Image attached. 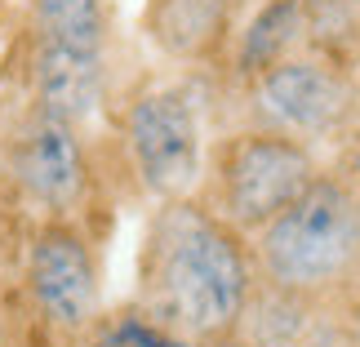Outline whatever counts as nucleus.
I'll return each instance as SVG.
<instances>
[{
    "label": "nucleus",
    "instance_id": "f257e3e1",
    "mask_svg": "<svg viewBox=\"0 0 360 347\" xmlns=\"http://www.w3.org/2000/svg\"><path fill=\"white\" fill-rule=\"evenodd\" d=\"M143 294L160 325L196 347L236 334L258 294L254 245L196 196L160 201L143 249Z\"/></svg>",
    "mask_w": 360,
    "mask_h": 347
},
{
    "label": "nucleus",
    "instance_id": "f03ea898",
    "mask_svg": "<svg viewBox=\"0 0 360 347\" xmlns=\"http://www.w3.org/2000/svg\"><path fill=\"white\" fill-rule=\"evenodd\" d=\"M258 281L276 294L325 303L360 281V205L342 174H316L311 187L249 236Z\"/></svg>",
    "mask_w": 360,
    "mask_h": 347
},
{
    "label": "nucleus",
    "instance_id": "7ed1b4c3",
    "mask_svg": "<svg viewBox=\"0 0 360 347\" xmlns=\"http://www.w3.org/2000/svg\"><path fill=\"white\" fill-rule=\"evenodd\" d=\"M321 174L311 143L281 130H245L231 134L214 156V210L236 232L258 236L281 210H289L311 178Z\"/></svg>",
    "mask_w": 360,
    "mask_h": 347
},
{
    "label": "nucleus",
    "instance_id": "20e7f679",
    "mask_svg": "<svg viewBox=\"0 0 360 347\" xmlns=\"http://www.w3.org/2000/svg\"><path fill=\"white\" fill-rule=\"evenodd\" d=\"M124 147L134 174L156 201H183L205 178L200 116L187 89L156 85L143 89L124 112Z\"/></svg>",
    "mask_w": 360,
    "mask_h": 347
},
{
    "label": "nucleus",
    "instance_id": "39448f33",
    "mask_svg": "<svg viewBox=\"0 0 360 347\" xmlns=\"http://www.w3.org/2000/svg\"><path fill=\"white\" fill-rule=\"evenodd\" d=\"M249 94H254L262 130H281L302 143L338 134L356 107L352 80L316 53H294V58L258 72L249 80Z\"/></svg>",
    "mask_w": 360,
    "mask_h": 347
},
{
    "label": "nucleus",
    "instance_id": "423d86ee",
    "mask_svg": "<svg viewBox=\"0 0 360 347\" xmlns=\"http://www.w3.org/2000/svg\"><path fill=\"white\" fill-rule=\"evenodd\" d=\"M27 294L45 325L80 334L98 316V263L85 232L67 218L40 223L27 249Z\"/></svg>",
    "mask_w": 360,
    "mask_h": 347
},
{
    "label": "nucleus",
    "instance_id": "0eeeda50",
    "mask_svg": "<svg viewBox=\"0 0 360 347\" xmlns=\"http://www.w3.org/2000/svg\"><path fill=\"white\" fill-rule=\"evenodd\" d=\"M13 178L40 210H49V218H67L89 187V160L76 125L36 112L13 143Z\"/></svg>",
    "mask_w": 360,
    "mask_h": 347
},
{
    "label": "nucleus",
    "instance_id": "6e6552de",
    "mask_svg": "<svg viewBox=\"0 0 360 347\" xmlns=\"http://www.w3.org/2000/svg\"><path fill=\"white\" fill-rule=\"evenodd\" d=\"M240 0H147V36L178 63H218L236 45Z\"/></svg>",
    "mask_w": 360,
    "mask_h": 347
},
{
    "label": "nucleus",
    "instance_id": "1a4fd4ad",
    "mask_svg": "<svg viewBox=\"0 0 360 347\" xmlns=\"http://www.w3.org/2000/svg\"><path fill=\"white\" fill-rule=\"evenodd\" d=\"M36 112L80 125L103 103V53H80L63 45H36L32 53Z\"/></svg>",
    "mask_w": 360,
    "mask_h": 347
},
{
    "label": "nucleus",
    "instance_id": "9d476101",
    "mask_svg": "<svg viewBox=\"0 0 360 347\" xmlns=\"http://www.w3.org/2000/svg\"><path fill=\"white\" fill-rule=\"evenodd\" d=\"M311 32V0H262L258 13L236 32V67L254 80L258 72L294 58Z\"/></svg>",
    "mask_w": 360,
    "mask_h": 347
},
{
    "label": "nucleus",
    "instance_id": "9b49d317",
    "mask_svg": "<svg viewBox=\"0 0 360 347\" xmlns=\"http://www.w3.org/2000/svg\"><path fill=\"white\" fill-rule=\"evenodd\" d=\"M103 0H36V45L103 53Z\"/></svg>",
    "mask_w": 360,
    "mask_h": 347
},
{
    "label": "nucleus",
    "instance_id": "f8f14e48",
    "mask_svg": "<svg viewBox=\"0 0 360 347\" xmlns=\"http://www.w3.org/2000/svg\"><path fill=\"white\" fill-rule=\"evenodd\" d=\"M205 347H258V343L249 339L245 329H236V334H223V339H214V343H205Z\"/></svg>",
    "mask_w": 360,
    "mask_h": 347
},
{
    "label": "nucleus",
    "instance_id": "ddd939ff",
    "mask_svg": "<svg viewBox=\"0 0 360 347\" xmlns=\"http://www.w3.org/2000/svg\"><path fill=\"white\" fill-rule=\"evenodd\" d=\"M352 347H360V298H356V308H352Z\"/></svg>",
    "mask_w": 360,
    "mask_h": 347
},
{
    "label": "nucleus",
    "instance_id": "4468645a",
    "mask_svg": "<svg viewBox=\"0 0 360 347\" xmlns=\"http://www.w3.org/2000/svg\"><path fill=\"white\" fill-rule=\"evenodd\" d=\"M352 187H356V205H360V174H356V183H352Z\"/></svg>",
    "mask_w": 360,
    "mask_h": 347
}]
</instances>
